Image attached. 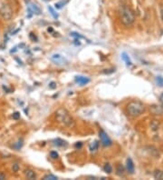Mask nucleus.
<instances>
[{"instance_id":"c85d7f7f","label":"nucleus","mask_w":163,"mask_h":180,"mask_svg":"<svg viewBox=\"0 0 163 180\" xmlns=\"http://www.w3.org/2000/svg\"><path fill=\"white\" fill-rule=\"evenodd\" d=\"M160 102L163 104V93L161 94V96H160Z\"/></svg>"},{"instance_id":"39448f33","label":"nucleus","mask_w":163,"mask_h":180,"mask_svg":"<svg viewBox=\"0 0 163 180\" xmlns=\"http://www.w3.org/2000/svg\"><path fill=\"white\" fill-rule=\"evenodd\" d=\"M51 60L53 61L55 65L57 66H66L68 64V61L66 60V58L62 56L61 54H54L51 56Z\"/></svg>"},{"instance_id":"393cba45","label":"nucleus","mask_w":163,"mask_h":180,"mask_svg":"<svg viewBox=\"0 0 163 180\" xmlns=\"http://www.w3.org/2000/svg\"><path fill=\"white\" fill-rule=\"evenodd\" d=\"M22 142H23V141H22V140H19V141L17 142V145H14V147H15V148H17V149H19V148L22 147V145H23V143H22Z\"/></svg>"},{"instance_id":"a211bd4d","label":"nucleus","mask_w":163,"mask_h":180,"mask_svg":"<svg viewBox=\"0 0 163 180\" xmlns=\"http://www.w3.org/2000/svg\"><path fill=\"white\" fill-rule=\"evenodd\" d=\"M43 179H44V180H57L58 178H57V177H55V176H54V175L48 174V175L44 176Z\"/></svg>"},{"instance_id":"423d86ee","label":"nucleus","mask_w":163,"mask_h":180,"mask_svg":"<svg viewBox=\"0 0 163 180\" xmlns=\"http://www.w3.org/2000/svg\"><path fill=\"white\" fill-rule=\"evenodd\" d=\"M99 137H100V141H101V143H102V146H104V147L112 146L113 142H112V140H111V138L109 137V136L106 134V132L104 130L101 129L99 131Z\"/></svg>"},{"instance_id":"f03ea898","label":"nucleus","mask_w":163,"mask_h":180,"mask_svg":"<svg viewBox=\"0 0 163 180\" xmlns=\"http://www.w3.org/2000/svg\"><path fill=\"white\" fill-rule=\"evenodd\" d=\"M120 19L122 25L125 27H131L135 21V14L127 6H122L120 10Z\"/></svg>"},{"instance_id":"9d476101","label":"nucleus","mask_w":163,"mask_h":180,"mask_svg":"<svg viewBox=\"0 0 163 180\" xmlns=\"http://www.w3.org/2000/svg\"><path fill=\"white\" fill-rule=\"evenodd\" d=\"M25 176L27 179H30V180H34L36 178V175L35 173V171L32 169H26L25 171Z\"/></svg>"},{"instance_id":"4be33fe9","label":"nucleus","mask_w":163,"mask_h":180,"mask_svg":"<svg viewBox=\"0 0 163 180\" xmlns=\"http://www.w3.org/2000/svg\"><path fill=\"white\" fill-rule=\"evenodd\" d=\"M156 125H154V122H152L151 123V128H152V130H154V131H156V130H158L159 129V123H155Z\"/></svg>"},{"instance_id":"412c9836","label":"nucleus","mask_w":163,"mask_h":180,"mask_svg":"<svg viewBox=\"0 0 163 180\" xmlns=\"http://www.w3.org/2000/svg\"><path fill=\"white\" fill-rule=\"evenodd\" d=\"M50 156H51L52 158H54V159L58 158V153H57L56 151H52V152L50 153Z\"/></svg>"},{"instance_id":"4468645a","label":"nucleus","mask_w":163,"mask_h":180,"mask_svg":"<svg viewBox=\"0 0 163 180\" xmlns=\"http://www.w3.org/2000/svg\"><path fill=\"white\" fill-rule=\"evenodd\" d=\"M124 173V167L122 166V165H117V167H116V174L118 176H120L122 177Z\"/></svg>"},{"instance_id":"b1692460","label":"nucleus","mask_w":163,"mask_h":180,"mask_svg":"<svg viewBox=\"0 0 163 180\" xmlns=\"http://www.w3.org/2000/svg\"><path fill=\"white\" fill-rule=\"evenodd\" d=\"M12 169L14 172H17L19 170V165L18 164H14L13 167H12Z\"/></svg>"},{"instance_id":"6e6552de","label":"nucleus","mask_w":163,"mask_h":180,"mask_svg":"<svg viewBox=\"0 0 163 180\" xmlns=\"http://www.w3.org/2000/svg\"><path fill=\"white\" fill-rule=\"evenodd\" d=\"M126 169H127L128 173L130 174H133L135 171V166H134V163H133L131 158H128L126 160Z\"/></svg>"},{"instance_id":"0eeeda50","label":"nucleus","mask_w":163,"mask_h":180,"mask_svg":"<svg viewBox=\"0 0 163 180\" xmlns=\"http://www.w3.org/2000/svg\"><path fill=\"white\" fill-rule=\"evenodd\" d=\"M26 6H27V10L29 12L35 14V15H40L41 14V9L35 4L30 2L29 0H26Z\"/></svg>"},{"instance_id":"20e7f679","label":"nucleus","mask_w":163,"mask_h":180,"mask_svg":"<svg viewBox=\"0 0 163 180\" xmlns=\"http://www.w3.org/2000/svg\"><path fill=\"white\" fill-rule=\"evenodd\" d=\"M0 15L5 20H10L13 16V10L11 6L7 4H3L0 7Z\"/></svg>"},{"instance_id":"c756f323","label":"nucleus","mask_w":163,"mask_h":180,"mask_svg":"<svg viewBox=\"0 0 163 180\" xmlns=\"http://www.w3.org/2000/svg\"><path fill=\"white\" fill-rule=\"evenodd\" d=\"M75 147H82V144H81V143L76 144V145H75Z\"/></svg>"},{"instance_id":"1a4fd4ad","label":"nucleus","mask_w":163,"mask_h":180,"mask_svg":"<svg viewBox=\"0 0 163 180\" xmlns=\"http://www.w3.org/2000/svg\"><path fill=\"white\" fill-rule=\"evenodd\" d=\"M75 82L78 83L81 86H84L86 84H88L90 82V79L86 77H83V76H77L75 77Z\"/></svg>"},{"instance_id":"f3484780","label":"nucleus","mask_w":163,"mask_h":180,"mask_svg":"<svg viewBox=\"0 0 163 180\" xmlns=\"http://www.w3.org/2000/svg\"><path fill=\"white\" fill-rule=\"evenodd\" d=\"M54 142H55V145L57 146V147H63L64 145H65V141H64V140H62L60 138L55 139Z\"/></svg>"},{"instance_id":"5701e85b","label":"nucleus","mask_w":163,"mask_h":180,"mask_svg":"<svg viewBox=\"0 0 163 180\" xmlns=\"http://www.w3.org/2000/svg\"><path fill=\"white\" fill-rule=\"evenodd\" d=\"M68 2V0H65L64 2H61V3H57V4H55V6L57 7V8H61V7L63 6H64V4L65 3H67Z\"/></svg>"},{"instance_id":"f257e3e1","label":"nucleus","mask_w":163,"mask_h":180,"mask_svg":"<svg viewBox=\"0 0 163 180\" xmlns=\"http://www.w3.org/2000/svg\"><path fill=\"white\" fill-rule=\"evenodd\" d=\"M55 117L58 122H60L64 126L69 127V128H73V127L75 126V119L71 117L69 112L65 108H59L55 112Z\"/></svg>"},{"instance_id":"7ed1b4c3","label":"nucleus","mask_w":163,"mask_h":180,"mask_svg":"<svg viewBox=\"0 0 163 180\" xmlns=\"http://www.w3.org/2000/svg\"><path fill=\"white\" fill-rule=\"evenodd\" d=\"M126 110L129 116L136 117L144 113L145 107L140 101H131L127 105Z\"/></svg>"},{"instance_id":"6ab92c4d","label":"nucleus","mask_w":163,"mask_h":180,"mask_svg":"<svg viewBox=\"0 0 163 180\" xmlns=\"http://www.w3.org/2000/svg\"><path fill=\"white\" fill-rule=\"evenodd\" d=\"M48 9H49V11H50V13H51L52 16L54 17V18H57V17H58V15H57L56 12L54 10L53 7H52V6H48Z\"/></svg>"},{"instance_id":"2eb2a0df","label":"nucleus","mask_w":163,"mask_h":180,"mask_svg":"<svg viewBox=\"0 0 163 180\" xmlns=\"http://www.w3.org/2000/svg\"><path fill=\"white\" fill-rule=\"evenodd\" d=\"M122 60L126 63V65H127V66H131V59H130L129 56H128L127 54H126V53H122Z\"/></svg>"},{"instance_id":"cd10ccee","label":"nucleus","mask_w":163,"mask_h":180,"mask_svg":"<svg viewBox=\"0 0 163 180\" xmlns=\"http://www.w3.org/2000/svg\"><path fill=\"white\" fill-rule=\"evenodd\" d=\"M50 87H51V88H55V87H56V86H55V84L54 83V82L50 84Z\"/></svg>"},{"instance_id":"ddd939ff","label":"nucleus","mask_w":163,"mask_h":180,"mask_svg":"<svg viewBox=\"0 0 163 180\" xmlns=\"http://www.w3.org/2000/svg\"><path fill=\"white\" fill-rule=\"evenodd\" d=\"M154 178L159 179V180H163V171H161V170H156L155 171Z\"/></svg>"},{"instance_id":"dca6fc26","label":"nucleus","mask_w":163,"mask_h":180,"mask_svg":"<svg viewBox=\"0 0 163 180\" xmlns=\"http://www.w3.org/2000/svg\"><path fill=\"white\" fill-rule=\"evenodd\" d=\"M103 169H104V171L106 172L107 174H111L113 172V167H112V166H111L110 164H105Z\"/></svg>"},{"instance_id":"bb28decb","label":"nucleus","mask_w":163,"mask_h":180,"mask_svg":"<svg viewBox=\"0 0 163 180\" xmlns=\"http://www.w3.org/2000/svg\"><path fill=\"white\" fill-rule=\"evenodd\" d=\"M4 179H6V175L3 172H0V180H4Z\"/></svg>"},{"instance_id":"aec40b11","label":"nucleus","mask_w":163,"mask_h":180,"mask_svg":"<svg viewBox=\"0 0 163 180\" xmlns=\"http://www.w3.org/2000/svg\"><path fill=\"white\" fill-rule=\"evenodd\" d=\"M156 83L160 87H162L163 86V77H156Z\"/></svg>"},{"instance_id":"a878e982","label":"nucleus","mask_w":163,"mask_h":180,"mask_svg":"<svg viewBox=\"0 0 163 180\" xmlns=\"http://www.w3.org/2000/svg\"><path fill=\"white\" fill-rule=\"evenodd\" d=\"M13 118L14 119H19L20 118V113H19V112H16V113H14L13 114Z\"/></svg>"},{"instance_id":"9b49d317","label":"nucleus","mask_w":163,"mask_h":180,"mask_svg":"<svg viewBox=\"0 0 163 180\" xmlns=\"http://www.w3.org/2000/svg\"><path fill=\"white\" fill-rule=\"evenodd\" d=\"M151 111L154 115H160L163 112V107H161L160 106H152L151 107Z\"/></svg>"},{"instance_id":"f8f14e48","label":"nucleus","mask_w":163,"mask_h":180,"mask_svg":"<svg viewBox=\"0 0 163 180\" xmlns=\"http://www.w3.org/2000/svg\"><path fill=\"white\" fill-rule=\"evenodd\" d=\"M98 147H99V143L98 141H93V143H91L90 145H89V149H90L91 152H96L98 150Z\"/></svg>"}]
</instances>
